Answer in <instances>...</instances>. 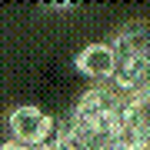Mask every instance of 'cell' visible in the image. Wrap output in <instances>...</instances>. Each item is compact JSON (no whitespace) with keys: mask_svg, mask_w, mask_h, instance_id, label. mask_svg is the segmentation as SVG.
Returning a JSON list of instances; mask_svg holds the SVG:
<instances>
[{"mask_svg":"<svg viewBox=\"0 0 150 150\" xmlns=\"http://www.w3.org/2000/svg\"><path fill=\"white\" fill-rule=\"evenodd\" d=\"M54 127H57V117H50L47 110H40L37 103H20L7 113V140L20 147H40V144H50L54 140Z\"/></svg>","mask_w":150,"mask_h":150,"instance_id":"6da1fadb","label":"cell"},{"mask_svg":"<svg viewBox=\"0 0 150 150\" xmlns=\"http://www.w3.org/2000/svg\"><path fill=\"white\" fill-rule=\"evenodd\" d=\"M117 107H120V97L103 83H90L87 90L77 97L74 103V117L80 120H90V123H100V127H110L117 130Z\"/></svg>","mask_w":150,"mask_h":150,"instance_id":"7a4b0ae2","label":"cell"},{"mask_svg":"<svg viewBox=\"0 0 150 150\" xmlns=\"http://www.w3.org/2000/svg\"><path fill=\"white\" fill-rule=\"evenodd\" d=\"M74 67L80 70L90 83H107L110 74H113V50L107 40H93L87 43L80 54L74 57Z\"/></svg>","mask_w":150,"mask_h":150,"instance_id":"3957f363","label":"cell"},{"mask_svg":"<svg viewBox=\"0 0 150 150\" xmlns=\"http://www.w3.org/2000/svg\"><path fill=\"white\" fill-rule=\"evenodd\" d=\"M107 43L117 57H137V60L150 57V30L144 20H127Z\"/></svg>","mask_w":150,"mask_h":150,"instance_id":"277c9868","label":"cell"},{"mask_svg":"<svg viewBox=\"0 0 150 150\" xmlns=\"http://www.w3.org/2000/svg\"><path fill=\"white\" fill-rule=\"evenodd\" d=\"M0 150H27V147H20V144H13V140H0Z\"/></svg>","mask_w":150,"mask_h":150,"instance_id":"5b68a950","label":"cell"},{"mask_svg":"<svg viewBox=\"0 0 150 150\" xmlns=\"http://www.w3.org/2000/svg\"><path fill=\"white\" fill-rule=\"evenodd\" d=\"M30 150H57L54 144H40V147H30Z\"/></svg>","mask_w":150,"mask_h":150,"instance_id":"8992f818","label":"cell"}]
</instances>
